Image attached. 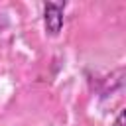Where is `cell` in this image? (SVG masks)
Here are the masks:
<instances>
[{"label":"cell","mask_w":126,"mask_h":126,"mask_svg":"<svg viewBox=\"0 0 126 126\" xmlns=\"http://www.w3.org/2000/svg\"><path fill=\"white\" fill-rule=\"evenodd\" d=\"M63 4L47 2L43 6V24L49 35H57L63 28Z\"/></svg>","instance_id":"1"},{"label":"cell","mask_w":126,"mask_h":126,"mask_svg":"<svg viewBox=\"0 0 126 126\" xmlns=\"http://www.w3.org/2000/svg\"><path fill=\"white\" fill-rule=\"evenodd\" d=\"M122 120H124V112H120V116H118V120H116V126H122Z\"/></svg>","instance_id":"2"}]
</instances>
